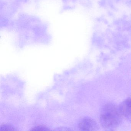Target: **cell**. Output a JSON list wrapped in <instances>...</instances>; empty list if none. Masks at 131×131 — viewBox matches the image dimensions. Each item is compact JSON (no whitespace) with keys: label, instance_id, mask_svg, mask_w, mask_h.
<instances>
[{"label":"cell","instance_id":"obj_4","mask_svg":"<svg viewBox=\"0 0 131 131\" xmlns=\"http://www.w3.org/2000/svg\"><path fill=\"white\" fill-rule=\"evenodd\" d=\"M15 130L14 127L9 124L2 125L0 126V131H13Z\"/></svg>","mask_w":131,"mask_h":131},{"label":"cell","instance_id":"obj_3","mask_svg":"<svg viewBox=\"0 0 131 131\" xmlns=\"http://www.w3.org/2000/svg\"><path fill=\"white\" fill-rule=\"evenodd\" d=\"M119 109L122 116L131 121V98L123 101L120 104Z\"/></svg>","mask_w":131,"mask_h":131},{"label":"cell","instance_id":"obj_1","mask_svg":"<svg viewBox=\"0 0 131 131\" xmlns=\"http://www.w3.org/2000/svg\"><path fill=\"white\" fill-rule=\"evenodd\" d=\"M122 116L119 108L113 104L108 103L103 107L100 114V121L104 128H113L119 125Z\"/></svg>","mask_w":131,"mask_h":131},{"label":"cell","instance_id":"obj_2","mask_svg":"<svg viewBox=\"0 0 131 131\" xmlns=\"http://www.w3.org/2000/svg\"><path fill=\"white\" fill-rule=\"evenodd\" d=\"M79 127L83 131H94L97 130L99 128L95 121L89 118H83L80 123Z\"/></svg>","mask_w":131,"mask_h":131},{"label":"cell","instance_id":"obj_5","mask_svg":"<svg viewBox=\"0 0 131 131\" xmlns=\"http://www.w3.org/2000/svg\"><path fill=\"white\" fill-rule=\"evenodd\" d=\"M32 130H36V131H46V130L47 131V130H49V129L44 126H38L34 127Z\"/></svg>","mask_w":131,"mask_h":131}]
</instances>
